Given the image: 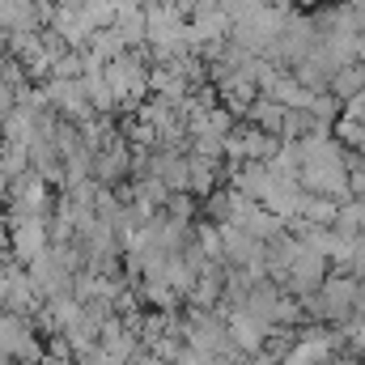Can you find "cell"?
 Listing matches in <instances>:
<instances>
[{
	"label": "cell",
	"instance_id": "6da1fadb",
	"mask_svg": "<svg viewBox=\"0 0 365 365\" xmlns=\"http://www.w3.org/2000/svg\"><path fill=\"white\" fill-rule=\"evenodd\" d=\"M9 353H17V357H34V344H30V336L21 331L17 319L0 314V357H9Z\"/></svg>",
	"mask_w": 365,
	"mask_h": 365
},
{
	"label": "cell",
	"instance_id": "7a4b0ae2",
	"mask_svg": "<svg viewBox=\"0 0 365 365\" xmlns=\"http://www.w3.org/2000/svg\"><path fill=\"white\" fill-rule=\"evenodd\" d=\"M140 365H162V361H140Z\"/></svg>",
	"mask_w": 365,
	"mask_h": 365
},
{
	"label": "cell",
	"instance_id": "3957f363",
	"mask_svg": "<svg viewBox=\"0 0 365 365\" xmlns=\"http://www.w3.org/2000/svg\"><path fill=\"white\" fill-rule=\"evenodd\" d=\"M60 365H68V361H60Z\"/></svg>",
	"mask_w": 365,
	"mask_h": 365
}]
</instances>
